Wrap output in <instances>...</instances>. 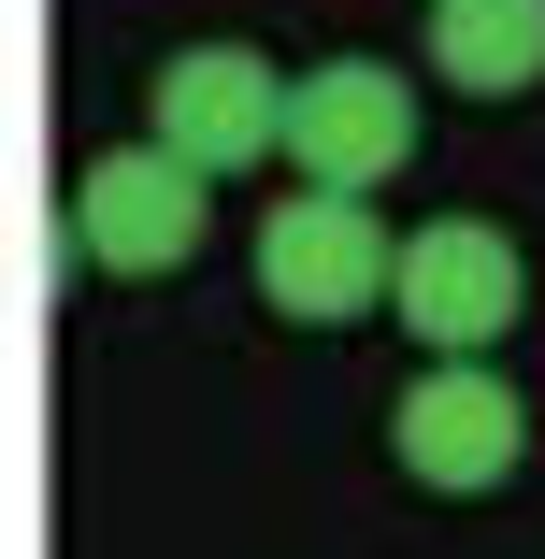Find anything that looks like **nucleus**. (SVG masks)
Returning <instances> with one entry per match:
<instances>
[{"mask_svg":"<svg viewBox=\"0 0 545 559\" xmlns=\"http://www.w3.org/2000/svg\"><path fill=\"white\" fill-rule=\"evenodd\" d=\"M388 287H402V245L374 230V201L301 187V201H273V215H259V301H273V316L345 330V316H374Z\"/></svg>","mask_w":545,"mask_h":559,"instance_id":"f257e3e1","label":"nucleus"},{"mask_svg":"<svg viewBox=\"0 0 545 559\" xmlns=\"http://www.w3.org/2000/svg\"><path fill=\"white\" fill-rule=\"evenodd\" d=\"M287 86L301 72H273L259 44H187V58H158V158H187L201 187H230L245 158H273L287 144Z\"/></svg>","mask_w":545,"mask_h":559,"instance_id":"f03ea898","label":"nucleus"},{"mask_svg":"<svg viewBox=\"0 0 545 559\" xmlns=\"http://www.w3.org/2000/svg\"><path fill=\"white\" fill-rule=\"evenodd\" d=\"M517 301H531V273H517V245L488 230V215H430V230H402L388 316L416 330L430 359H488L502 330H517Z\"/></svg>","mask_w":545,"mask_h":559,"instance_id":"7ed1b4c3","label":"nucleus"},{"mask_svg":"<svg viewBox=\"0 0 545 559\" xmlns=\"http://www.w3.org/2000/svg\"><path fill=\"white\" fill-rule=\"evenodd\" d=\"M287 158H301V187L374 201V187L416 158V86H402L388 58H316V72L287 86Z\"/></svg>","mask_w":545,"mask_h":559,"instance_id":"20e7f679","label":"nucleus"},{"mask_svg":"<svg viewBox=\"0 0 545 559\" xmlns=\"http://www.w3.org/2000/svg\"><path fill=\"white\" fill-rule=\"evenodd\" d=\"M388 430H402V474H416V488H502V474L531 460V402H517L488 359H430Z\"/></svg>","mask_w":545,"mask_h":559,"instance_id":"39448f33","label":"nucleus"},{"mask_svg":"<svg viewBox=\"0 0 545 559\" xmlns=\"http://www.w3.org/2000/svg\"><path fill=\"white\" fill-rule=\"evenodd\" d=\"M72 245H86L100 273H173V259H201V173L158 158V144L86 158V173H72Z\"/></svg>","mask_w":545,"mask_h":559,"instance_id":"423d86ee","label":"nucleus"},{"mask_svg":"<svg viewBox=\"0 0 545 559\" xmlns=\"http://www.w3.org/2000/svg\"><path fill=\"white\" fill-rule=\"evenodd\" d=\"M430 72H446L460 100L545 86V0H430Z\"/></svg>","mask_w":545,"mask_h":559,"instance_id":"0eeeda50","label":"nucleus"}]
</instances>
